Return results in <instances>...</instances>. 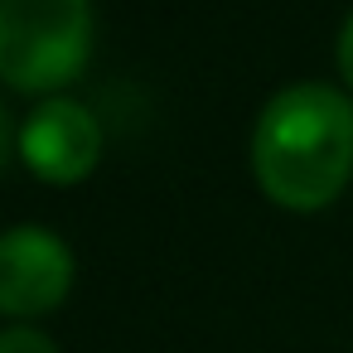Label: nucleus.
<instances>
[{"instance_id": "nucleus-1", "label": "nucleus", "mask_w": 353, "mask_h": 353, "mask_svg": "<svg viewBox=\"0 0 353 353\" xmlns=\"http://www.w3.org/2000/svg\"><path fill=\"white\" fill-rule=\"evenodd\" d=\"M252 179L290 208H329L353 179V97L329 83L281 88L252 121Z\"/></svg>"}, {"instance_id": "nucleus-2", "label": "nucleus", "mask_w": 353, "mask_h": 353, "mask_svg": "<svg viewBox=\"0 0 353 353\" xmlns=\"http://www.w3.org/2000/svg\"><path fill=\"white\" fill-rule=\"evenodd\" d=\"M92 0H0V83L59 97L92 59Z\"/></svg>"}, {"instance_id": "nucleus-3", "label": "nucleus", "mask_w": 353, "mask_h": 353, "mask_svg": "<svg viewBox=\"0 0 353 353\" xmlns=\"http://www.w3.org/2000/svg\"><path fill=\"white\" fill-rule=\"evenodd\" d=\"M73 247L39 228L20 223L0 232V314L10 324H34L39 314L59 310L73 290Z\"/></svg>"}, {"instance_id": "nucleus-4", "label": "nucleus", "mask_w": 353, "mask_h": 353, "mask_svg": "<svg viewBox=\"0 0 353 353\" xmlns=\"http://www.w3.org/2000/svg\"><path fill=\"white\" fill-rule=\"evenodd\" d=\"M102 150H107L102 121L73 97H44L20 121V136H15V155L44 184H59V189L83 184L102 165Z\"/></svg>"}, {"instance_id": "nucleus-5", "label": "nucleus", "mask_w": 353, "mask_h": 353, "mask_svg": "<svg viewBox=\"0 0 353 353\" xmlns=\"http://www.w3.org/2000/svg\"><path fill=\"white\" fill-rule=\"evenodd\" d=\"M0 353H59V343L39 324H6L0 329Z\"/></svg>"}, {"instance_id": "nucleus-6", "label": "nucleus", "mask_w": 353, "mask_h": 353, "mask_svg": "<svg viewBox=\"0 0 353 353\" xmlns=\"http://www.w3.org/2000/svg\"><path fill=\"white\" fill-rule=\"evenodd\" d=\"M334 63H339L343 88L353 92V15L343 20V30H339V39H334Z\"/></svg>"}, {"instance_id": "nucleus-7", "label": "nucleus", "mask_w": 353, "mask_h": 353, "mask_svg": "<svg viewBox=\"0 0 353 353\" xmlns=\"http://www.w3.org/2000/svg\"><path fill=\"white\" fill-rule=\"evenodd\" d=\"M15 136H20V126L10 121V112L0 107V170L10 165V155H15Z\"/></svg>"}]
</instances>
